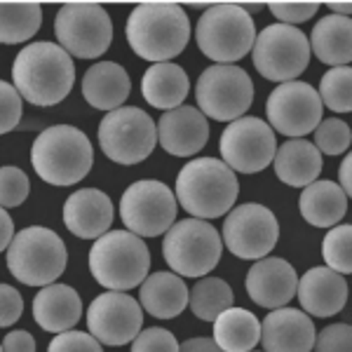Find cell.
I'll list each match as a JSON object with an SVG mask.
<instances>
[{
  "instance_id": "cell-1",
  "label": "cell",
  "mask_w": 352,
  "mask_h": 352,
  "mask_svg": "<svg viewBox=\"0 0 352 352\" xmlns=\"http://www.w3.org/2000/svg\"><path fill=\"white\" fill-rule=\"evenodd\" d=\"M12 80L21 99L47 109L61 104L71 94L76 82V66L56 43H31L16 54Z\"/></svg>"
},
{
  "instance_id": "cell-2",
  "label": "cell",
  "mask_w": 352,
  "mask_h": 352,
  "mask_svg": "<svg viewBox=\"0 0 352 352\" xmlns=\"http://www.w3.org/2000/svg\"><path fill=\"white\" fill-rule=\"evenodd\" d=\"M124 36L136 56L164 64L186 50L190 41V19L176 3H141L127 16Z\"/></svg>"
},
{
  "instance_id": "cell-3",
  "label": "cell",
  "mask_w": 352,
  "mask_h": 352,
  "mask_svg": "<svg viewBox=\"0 0 352 352\" xmlns=\"http://www.w3.org/2000/svg\"><path fill=\"white\" fill-rule=\"evenodd\" d=\"M240 192L235 172L219 157H195L176 176V204L190 214V219L212 221L232 209Z\"/></svg>"
},
{
  "instance_id": "cell-4",
  "label": "cell",
  "mask_w": 352,
  "mask_h": 352,
  "mask_svg": "<svg viewBox=\"0 0 352 352\" xmlns=\"http://www.w3.org/2000/svg\"><path fill=\"white\" fill-rule=\"evenodd\" d=\"M31 164L50 186H76L94 164V146L82 129L54 124L43 129L31 146Z\"/></svg>"
},
{
  "instance_id": "cell-5",
  "label": "cell",
  "mask_w": 352,
  "mask_h": 352,
  "mask_svg": "<svg viewBox=\"0 0 352 352\" xmlns=\"http://www.w3.org/2000/svg\"><path fill=\"white\" fill-rule=\"evenodd\" d=\"M89 272L109 292H129L151 272V252L139 235L109 230L89 249Z\"/></svg>"
},
{
  "instance_id": "cell-6",
  "label": "cell",
  "mask_w": 352,
  "mask_h": 352,
  "mask_svg": "<svg viewBox=\"0 0 352 352\" xmlns=\"http://www.w3.org/2000/svg\"><path fill=\"white\" fill-rule=\"evenodd\" d=\"M200 52L217 64H235L252 52L256 26L252 14L235 3L209 5L195 26Z\"/></svg>"
},
{
  "instance_id": "cell-7",
  "label": "cell",
  "mask_w": 352,
  "mask_h": 352,
  "mask_svg": "<svg viewBox=\"0 0 352 352\" xmlns=\"http://www.w3.org/2000/svg\"><path fill=\"white\" fill-rule=\"evenodd\" d=\"M66 244L45 226H28L12 237L8 247V270L26 287L54 285L66 270Z\"/></svg>"
},
{
  "instance_id": "cell-8",
  "label": "cell",
  "mask_w": 352,
  "mask_h": 352,
  "mask_svg": "<svg viewBox=\"0 0 352 352\" xmlns=\"http://www.w3.org/2000/svg\"><path fill=\"white\" fill-rule=\"evenodd\" d=\"M223 254L219 230L209 221L186 219L164 232L162 256L169 270L179 277H207L219 265Z\"/></svg>"
},
{
  "instance_id": "cell-9",
  "label": "cell",
  "mask_w": 352,
  "mask_h": 352,
  "mask_svg": "<svg viewBox=\"0 0 352 352\" xmlns=\"http://www.w3.org/2000/svg\"><path fill=\"white\" fill-rule=\"evenodd\" d=\"M99 146L116 164L144 162L157 146V127L144 109L120 106L104 116L99 124Z\"/></svg>"
},
{
  "instance_id": "cell-10",
  "label": "cell",
  "mask_w": 352,
  "mask_h": 352,
  "mask_svg": "<svg viewBox=\"0 0 352 352\" xmlns=\"http://www.w3.org/2000/svg\"><path fill=\"white\" fill-rule=\"evenodd\" d=\"M56 45L76 59H96L113 43V19L96 3H66L54 16Z\"/></svg>"
},
{
  "instance_id": "cell-11",
  "label": "cell",
  "mask_w": 352,
  "mask_h": 352,
  "mask_svg": "<svg viewBox=\"0 0 352 352\" xmlns=\"http://www.w3.org/2000/svg\"><path fill=\"white\" fill-rule=\"evenodd\" d=\"M197 111L219 122H232L249 111L254 101V82L244 68L214 64L204 68L195 85Z\"/></svg>"
},
{
  "instance_id": "cell-12",
  "label": "cell",
  "mask_w": 352,
  "mask_h": 352,
  "mask_svg": "<svg viewBox=\"0 0 352 352\" xmlns=\"http://www.w3.org/2000/svg\"><path fill=\"white\" fill-rule=\"evenodd\" d=\"M252 61L265 80L292 82L310 64L308 36L296 26L270 24L256 33Z\"/></svg>"
},
{
  "instance_id": "cell-13",
  "label": "cell",
  "mask_w": 352,
  "mask_h": 352,
  "mask_svg": "<svg viewBox=\"0 0 352 352\" xmlns=\"http://www.w3.org/2000/svg\"><path fill=\"white\" fill-rule=\"evenodd\" d=\"M176 197L167 184L157 179L134 181L120 197L124 228L139 237L164 235L176 223Z\"/></svg>"
},
{
  "instance_id": "cell-14",
  "label": "cell",
  "mask_w": 352,
  "mask_h": 352,
  "mask_svg": "<svg viewBox=\"0 0 352 352\" xmlns=\"http://www.w3.org/2000/svg\"><path fill=\"white\" fill-rule=\"evenodd\" d=\"M280 240V223L268 207L244 202L230 209L223 221L221 242L232 256L242 261H261L275 249Z\"/></svg>"
},
{
  "instance_id": "cell-15",
  "label": "cell",
  "mask_w": 352,
  "mask_h": 352,
  "mask_svg": "<svg viewBox=\"0 0 352 352\" xmlns=\"http://www.w3.org/2000/svg\"><path fill=\"white\" fill-rule=\"evenodd\" d=\"M219 151L223 162L232 172L256 174L272 164L277 151L275 132L261 118L242 116L228 122L219 139Z\"/></svg>"
},
{
  "instance_id": "cell-16",
  "label": "cell",
  "mask_w": 352,
  "mask_h": 352,
  "mask_svg": "<svg viewBox=\"0 0 352 352\" xmlns=\"http://www.w3.org/2000/svg\"><path fill=\"white\" fill-rule=\"evenodd\" d=\"M320 94L310 82L292 80L277 85L265 101V116L272 132H280L292 139H303L305 134L315 132L322 118Z\"/></svg>"
},
{
  "instance_id": "cell-17",
  "label": "cell",
  "mask_w": 352,
  "mask_h": 352,
  "mask_svg": "<svg viewBox=\"0 0 352 352\" xmlns=\"http://www.w3.org/2000/svg\"><path fill=\"white\" fill-rule=\"evenodd\" d=\"M144 327V310L139 300L124 292H106L96 296L87 308V333L101 345H127L139 336Z\"/></svg>"
},
{
  "instance_id": "cell-18",
  "label": "cell",
  "mask_w": 352,
  "mask_h": 352,
  "mask_svg": "<svg viewBox=\"0 0 352 352\" xmlns=\"http://www.w3.org/2000/svg\"><path fill=\"white\" fill-rule=\"evenodd\" d=\"M247 294L261 308L277 310L296 298L298 275L289 261L280 256H265L254 261L247 272Z\"/></svg>"
},
{
  "instance_id": "cell-19",
  "label": "cell",
  "mask_w": 352,
  "mask_h": 352,
  "mask_svg": "<svg viewBox=\"0 0 352 352\" xmlns=\"http://www.w3.org/2000/svg\"><path fill=\"white\" fill-rule=\"evenodd\" d=\"M157 144L174 157L197 155L209 141V122L192 106H179L157 120Z\"/></svg>"
},
{
  "instance_id": "cell-20",
  "label": "cell",
  "mask_w": 352,
  "mask_h": 352,
  "mask_svg": "<svg viewBox=\"0 0 352 352\" xmlns=\"http://www.w3.org/2000/svg\"><path fill=\"white\" fill-rule=\"evenodd\" d=\"M315 324L300 308H277L261 324L263 352H312Z\"/></svg>"
},
{
  "instance_id": "cell-21",
  "label": "cell",
  "mask_w": 352,
  "mask_h": 352,
  "mask_svg": "<svg viewBox=\"0 0 352 352\" xmlns=\"http://www.w3.org/2000/svg\"><path fill=\"white\" fill-rule=\"evenodd\" d=\"M116 209L111 197L99 188H80L64 204L66 228L80 240H99L111 230Z\"/></svg>"
},
{
  "instance_id": "cell-22",
  "label": "cell",
  "mask_w": 352,
  "mask_h": 352,
  "mask_svg": "<svg viewBox=\"0 0 352 352\" xmlns=\"http://www.w3.org/2000/svg\"><path fill=\"white\" fill-rule=\"evenodd\" d=\"M296 298L308 317H333L348 303V282L336 270L317 265L298 280Z\"/></svg>"
},
{
  "instance_id": "cell-23",
  "label": "cell",
  "mask_w": 352,
  "mask_h": 352,
  "mask_svg": "<svg viewBox=\"0 0 352 352\" xmlns=\"http://www.w3.org/2000/svg\"><path fill=\"white\" fill-rule=\"evenodd\" d=\"M82 317L80 294L68 285H47L33 298V320L43 331H71Z\"/></svg>"
},
{
  "instance_id": "cell-24",
  "label": "cell",
  "mask_w": 352,
  "mask_h": 352,
  "mask_svg": "<svg viewBox=\"0 0 352 352\" xmlns=\"http://www.w3.org/2000/svg\"><path fill=\"white\" fill-rule=\"evenodd\" d=\"M139 305L157 320H174L188 308V285L172 270L153 272L139 285Z\"/></svg>"
},
{
  "instance_id": "cell-25",
  "label": "cell",
  "mask_w": 352,
  "mask_h": 352,
  "mask_svg": "<svg viewBox=\"0 0 352 352\" xmlns=\"http://www.w3.org/2000/svg\"><path fill=\"white\" fill-rule=\"evenodd\" d=\"M132 80L129 73L116 61H99L82 76V96L96 111H116L127 101Z\"/></svg>"
},
{
  "instance_id": "cell-26",
  "label": "cell",
  "mask_w": 352,
  "mask_h": 352,
  "mask_svg": "<svg viewBox=\"0 0 352 352\" xmlns=\"http://www.w3.org/2000/svg\"><path fill=\"white\" fill-rule=\"evenodd\" d=\"M272 167L282 184L292 186V188H305L312 181L320 179L324 160H322V153L315 148V144L305 139H289L282 146H277Z\"/></svg>"
},
{
  "instance_id": "cell-27",
  "label": "cell",
  "mask_w": 352,
  "mask_h": 352,
  "mask_svg": "<svg viewBox=\"0 0 352 352\" xmlns=\"http://www.w3.org/2000/svg\"><path fill=\"white\" fill-rule=\"evenodd\" d=\"M348 202L350 197L336 181L317 179L300 192L298 209L300 217L315 228H333L338 226V221H343L345 212H348Z\"/></svg>"
},
{
  "instance_id": "cell-28",
  "label": "cell",
  "mask_w": 352,
  "mask_h": 352,
  "mask_svg": "<svg viewBox=\"0 0 352 352\" xmlns=\"http://www.w3.org/2000/svg\"><path fill=\"white\" fill-rule=\"evenodd\" d=\"M190 92V78L179 64L164 61L153 64L141 78V94L153 109L174 111L184 106L186 96Z\"/></svg>"
},
{
  "instance_id": "cell-29",
  "label": "cell",
  "mask_w": 352,
  "mask_h": 352,
  "mask_svg": "<svg viewBox=\"0 0 352 352\" xmlns=\"http://www.w3.org/2000/svg\"><path fill=\"white\" fill-rule=\"evenodd\" d=\"M310 54H315L322 64L336 68L348 66L352 59V21L350 16L327 14L312 26L308 38Z\"/></svg>"
},
{
  "instance_id": "cell-30",
  "label": "cell",
  "mask_w": 352,
  "mask_h": 352,
  "mask_svg": "<svg viewBox=\"0 0 352 352\" xmlns=\"http://www.w3.org/2000/svg\"><path fill=\"white\" fill-rule=\"evenodd\" d=\"M261 340V322L244 308H228L214 320V343L223 352H252Z\"/></svg>"
},
{
  "instance_id": "cell-31",
  "label": "cell",
  "mask_w": 352,
  "mask_h": 352,
  "mask_svg": "<svg viewBox=\"0 0 352 352\" xmlns=\"http://www.w3.org/2000/svg\"><path fill=\"white\" fill-rule=\"evenodd\" d=\"M43 8L38 3H0V43L19 45L41 31Z\"/></svg>"
},
{
  "instance_id": "cell-32",
  "label": "cell",
  "mask_w": 352,
  "mask_h": 352,
  "mask_svg": "<svg viewBox=\"0 0 352 352\" xmlns=\"http://www.w3.org/2000/svg\"><path fill=\"white\" fill-rule=\"evenodd\" d=\"M232 303H235L232 287L221 277H200L188 296L192 315L202 322H214L223 310L232 308Z\"/></svg>"
},
{
  "instance_id": "cell-33",
  "label": "cell",
  "mask_w": 352,
  "mask_h": 352,
  "mask_svg": "<svg viewBox=\"0 0 352 352\" xmlns=\"http://www.w3.org/2000/svg\"><path fill=\"white\" fill-rule=\"evenodd\" d=\"M320 101L333 113H350L352 111V68L336 66L322 76L320 82Z\"/></svg>"
},
{
  "instance_id": "cell-34",
  "label": "cell",
  "mask_w": 352,
  "mask_h": 352,
  "mask_svg": "<svg viewBox=\"0 0 352 352\" xmlns=\"http://www.w3.org/2000/svg\"><path fill=\"white\" fill-rule=\"evenodd\" d=\"M322 256L327 268L336 270L338 275L352 272V228L348 223L329 228L324 242H322Z\"/></svg>"
},
{
  "instance_id": "cell-35",
  "label": "cell",
  "mask_w": 352,
  "mask_h": 352,
  "mask_svg": "<svg viewBox=\"0 0 352 352\" xmlns=\"http://www.w3.org/2000/svg\"><path fill=\"white\" fill-rule=\"evenodd\" d=\"M352 144V132L348 122L338 120V118H327L317 124L315 129V148L322 155H340L348 153Z\"/></svg>"
},
{
  "instance_id": "cell-36",
  "label": "cell",
  "mask_w": 352,
  "mask_h": 352,
  "mask_svg": "<svg viewBox=\"0 0 352 352\" xmlns=\"http://www.w3.org/2000/svg\"><path fill=\"white\" fill-rule=\"evenodd\" d=\"M28 192H31V181L24 169L19 167H0V207H19L26 202Z\"/></svg>"
},
{
  "instance_id": "cell-37",
  "label": "cell",
  "mask_w": 352,
  "mask_h": 352,
  "mask_svg": "<svg viewBox=\"0 0 352 352\" xmlns=\"http://www.w3.org/2000/svg\"><path fill=\"white\" fill-rule=\"evenodd\" d=\"M21 116H24V99L14 89V85L0 80V134L12 132Z\"/></svg>"
},
{
  "instance_id": "cell-38",
  "label": "cell",
  "mask_w": 352,
  "mask_h": 352,
  "mask_svg": "<svg viewBox=\"0 0 352 352\" xmlns=\"http://www.w3.org/2000/svg\"><path fill=\"white\" fill-rule=\"evenodd\" d=\"M132 352H179V340L167 329L151 327L132 340Z\"/></svg>"
},
{
  "instance_id": "cell-39",
  "label": "cell",
  "mask_w": 352,
  "mask_h": 352,
  "mask_svg": "<svg viewBox=\"0 0 352 352\" xmlns=\"http://www.w3.org/2000/svg\"><path fill=\"white\" fill-rule=\"evenodd\" d=\"M47 352H104V348H101V343L92 333L71 329V331L56 333V336L50 340Z\"/></svg>"
},
{
  "instance_id": "cell-40",
  "label": "cell",
  "mask_w": 352,
  "mask_h": 352,
  "mask_svg": "<svg viewBox=\"0 0 352 352\" xmlns=\"http://www.w3.org/2000/svg\"><path fill=\"white\" fill-rule=\"evenodd\" d=\"M315 352H352V329L350 324H329L315 333Z\"/></svg>"
},
{
  "instance_id": "cell-41",
  "label": "cell",
  "mask_w": 352,
  "mask_h": 352,
  "mask_svg": "<svg viewBox=\"0 0 352 352\" xmlns=\"http://www.w3.org/2000/svg\"><path fill=\"white\" fill-rule=\"evenodd\" d=\"M272 16L277 19V24L285 26H296L303 21H310L320 10V3H270L268 5Z\"/></svg>"
},
{
  "instance_id": "cell-42",
  "label": "cell",
  "mask_w": 352,
  "mask_h": 352,
  "mask_svg": "<svg viewBox=\"0 0 352 352\" xmlns=\"http://www.w3.org/2000/svg\"><path fill=\"white\" fill-rule=\"evenodd\" d=\"M24 312V298L10 285H0V327H12Z\"/></svg>"
},
{
  "instance_id": "cell-43",
  "label": "cell",
  "mask_w": 352,
  "mask_h": 352,
  "mask_svg": "<svg viewBox=\"0 0 352 352\" xmlns=\"http://www.w3.org/2000/svg\"><path fill=\"white\" fill-rule=\"evenodd\" d=\"M3 352H36V338L24 329L10 331L3 338Z\"/></svg>"
},
{
  "instance_id": "cell-44",
  "label": "cell",
  "mask_w": 352,
  "mask_h": 352,
  "mask_svg": "<svg viewBox=\"0 0 352 352\" xmlns=\"http://www.w3.org/2000/svg\"><path fill=\"white\" fill-rule=\"evenodd\" d=\"M179 352H223L214 338H188L179 343Z\"/></svg>"
},
{
  "instance_id": "cell-45",
  "label": "cell",
  "mask_w": 352,
  "mask_h": 352,
  "mask_svg": "<svg viewBox=\"0 0 352 352\" xmlns=\"http://www.w3.org/2000/svg\"><path fill=\"white\" fill-rule=\"evenodd\" d=\"M12 237H14V221L3 207H0V252H5V249L10 247Z\"/></svg>"
},
{
  "instance_id": "cell-46",
  "label": "cell",
  "mask_w": 352,
  "mask_h": 352,
  "mask_svg": "<svg viewBox=\"0 0 352 352\" xmlns=\"http://www.w3.org/2000/svg\"><path fill=\"white\" fill-rule=\"evenodd\" d=\"M338 186L343 188L345 195H352V155L345 153L343 162H340V174H338Z\"/></svg>"
},
{
  "instance_id": "cell-47",
  "label": "cell",
  "mask_w": 352,
  "mask_h": 352,
  "mask_svg": "<svg viewBox=\"0 0 352 352\" xmlns=\"http://www.w3.org/2000/svg\"><path fill=\"white\" fill-rule=\"evenodd\" d=\"M329 8H331V12L338 16H350V12H352L350 3H329Z\"/></svg>"
},
{
  "instance_id": "cell-48",
  "label": "cell",
  "mask_w": 352,
  "mask_h": 352,
  "mask_svg": "<svg viewBox=\"0 0 352 352\" xmlns=\"http://www.w3.org/2000/svg\"><path fill=\"white\" fill-rule=\"evenodd\" d=\"M0 352H3V345H0Z\"/></svg>"
},
{
  "instance_id": "cell-49",
  "label": "cell",
  "mask_w": 352,
  "mask_h": 352,
  "mask_svg": "<svg viewBox=\"0 0 352 352\" xmlns=\"http://www.w3.org/2000/svg\"><path fill=\"white\" fill-rule=\"evenodd\" d=\"M252 352H256V350H252ZM261 352H263V350H261Z\"/></svg>"
}]
</instances>
